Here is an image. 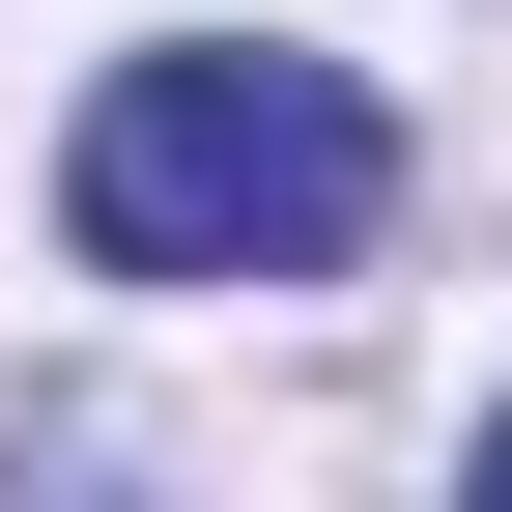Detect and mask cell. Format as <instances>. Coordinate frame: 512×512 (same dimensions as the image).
Listing matches in <instances>:
<instances>
[{
  "label": "cell",
  "instance_id": "cell-1",
  "mask_svg": "<svg viewBox=\"0 0 512 512\" xmlns=\"http://www.w3.org/2000/svg\"><path fill=\"white\" fill-rule=\"evenodd\" d=\"M370 200H399V114H370L342 57H256V29L114 57L86 143H57L86 285H313V256H370Z\"/></svg>",
  "mask_w": 512,
  "mask_h": 512
},
{
  "label": "cell",
  "instance_id": "cell-2",
  "mask_svg": "<svg viewBox=\"0 0 512 512\" xmlns=\"http://www.w3.org/2000/svg\"><path fill=\"white\" fill-rule=\"evenodd\" d=\"M484 456H512V399H484Z\"/></svg>",
  "mask_w": 512,
  "mask_h": 512
}]
</instances>
